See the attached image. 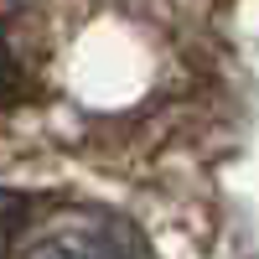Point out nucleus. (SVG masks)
<instances>
[{"instance_id": "obj_1", "label": "nucleus", "mask_w": 259, "mask_h": 259, "mask_svg": "<svg viewBox=\"0 0 259 259\" xmlns=\"http://www.w3.org/2000/svg\"><path fill=\"white\" fill-rule=\"evenodd\" d=\"M31 259H135V254H130V244H119L104 228H62Z\"/></svg>"}, {"instance_id": "obj_2", "label": "nucleus", "mask_w": 259, "mask_h": 259, "mask_svg": "<svg viewBox=\"0 0 259 259\" xmlns=\"http://www.w3.org/2000/svg\"><path fill=\"white\" fill-rule=\"evenodd\" d=\"M16 94H21V68H16V52H11L6 31H0V104H11Z\"/></svg>"}, {"instance_id": "obj_3", "label": "nucleus", "mask_w": 259, "mask_h": 259, "mask_svg": "<svg viewBox=\"0 0 259 259\" xmlns=\"http://www.w3.org/2000/svg\"><path fill=\"white\" fill-rule=\"evenodd\" d=\"M21 218H26V207H21V197H0V259H6V249H11V239H16Z\"/></svg>"}]
</instances>
